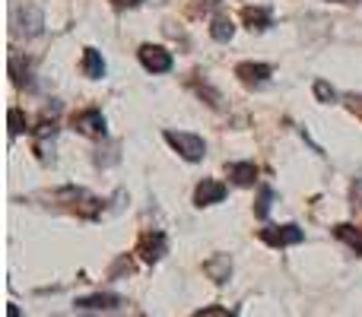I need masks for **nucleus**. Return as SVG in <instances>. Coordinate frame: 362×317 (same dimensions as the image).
<instances>
[{"mask_svg":"<svg viewBox=\"0 0 362 317\" xmlns=\"http://www.w3.org/2000/svg\"><path fill=\"white\" fill-rule=\"evenodd\" d=\"M137 57L150 73H169L172 70V51H165L163 44H140Z\"/></svg>","mask_w":362,"mask_h":317,"instance_id":"0eeeda50","label":"nucleus"},{"mask_svg":"<svg viewBox=\"0 0 362 317\" xmlns=\"http://www.w3.org/2000/svg\"><path fill=\"white\" fill-rule=\"evenodd\" d=\"M223 200H226V184L223 181L204 178L197 187H194V203L197 206H213V203H223Z\"/></svg>","mask_w":362,"mask_h":317,"instance_id":"9d476101","label":"nucleus"},{"mask_svg":"<svg viewBox=\"0 0 362 317\" xmlns=\"http://www.w3.org/2000/svg\"><path fill=\"white\" fill-rule=\"evenodd\" d=\"M45 25V16L35 4H25V6H16L13 10V35L19 38H35Z\"/></svg>","mask_w":362,"mask_h":317,"instance_id":"7ed1b4c3","label":"nucleus"},{"mask_svg":"<svg viewBox=\"0 0 362 317\" xmlns=\"http://www.w3.org/2000/svg\"><path fill=\"white\" fill-rule=\"evenodd\" d=\"M191 317H235L229 311V308H223V305H210V308H200V311H194Z\"/></svg>","mask_w":362,"mask_h":317,"instance_id":"5701e85b","label":"nucleus"},{"mask_svg":"<svg viewBox=\"0 0 362 317\" xmlns=\"http://www.w3.org/2000/svg\"><path fill=\"white\" fill-rule=\"evenodd\" d=\"M315 95H318V102H325V105H334V102H337V89L325 80L315 83Z\"/></svg>","mask_w":362,"mask_h":317,"instance_id":"aec40b11","label":"nucleus"},{"mask_svg":"<svg viewBox=\"0 0 362 317\" xmlns=\"http://www.w3.org/2000/svg\"><path fill=\"white\" fill-rule=\"evenodd\" d=\"M57 203H67V210L74 213V216L80 219H89V222H95V219L102 216V210H105V203H102L99 197H93L89 191H83V187H61V191L54 193Z\"/></svg>","mask_w":362,"mask_h":317,"instance_id":"f257e3e1","label":"nucleus"},{"mask_svg":"<svg viewBox=\"0 0 362 317\" xmlns=\"http://www.w3.org/2000/svg\"><path fill=\"white\" fill-rule=\"evenodd\" d=\"M346 108H350L353 114H356V118L362 121V95H356V92H350L346 95Z\"/></svg>","mask_w":362,"mask_h":317,"instance_id":"393cba45","label":"nucleus"},{"mask_svg":"<svg viewBox=\"0 0 362 317\" xmlns=\"http://www.w3.org/2000/svg\"><path fill=\"white\" fill-rule=\"evenodd\" d=\"M121 305H124V299L115 292H95V295H86V299H76L80 311H115Z\"/></svg>","mask_w":362,"mask_h":317,"instance_id":"9b49d317","label":"nucleus"},{"mask_svg":"<svg viewBox=\"0 0 362 317\" xmlns=\"http://www.w3.org/2000/svg\"><path fill=\"white\" fill-rule=\"evenodd\" d=\"M257 238H261L264 244H270V248H289V244L305 241V232L296 222H286V225H267V229L257 232Z\"/></svg>","mask_w":362,"mask_h":317,"instance_id":"20e7f679","label":"nucleus"},{"mask_svg":"<svg viewBox=\"0 0 362 317\" xmlns=\"http://www.w3.org/2000/svg\"><path fill=\"white\" fill-rule=\"evenodd\" d=\"M270 200H274V191H270V187H261V197H257V206H255V216L257 219H267Z\"/></svg>","mask_w":362,"mask_h":317,"instance_id":"412c9836","label":"nucleus"},{"mask_svg":"<svg viewBox=\"0 0 362 317\" xmlns=\"http://www.w3.org/2000/svg\"><path fill=\"white\" fill-rule=\"evenodd\" d=\"M210 35L213 42H232V35H235V23H232L229 16H216L210 25Z\"/></svg>","mask_w":362,"mask_h":317,"instance_id":"a211bd4d","label":"nucleus"},{"mask_svg":"<svg viewBox=\"0 0 362 317\" xmlns=\"http://www.w3.org/2000/svg\"><path fill=\"white\" fill-rule=\"evenodd\" d=\"M204 273L210 276L213 282H219V286H223V282L232 276V257L229 254H213L210 261L204 263Z\"/></svg>","mask_w":362,"mask_h":317,"instance_id":"f8f14e48","label":"nucleus"},{"mask_svg":"<svg viewBox=\"0 0 362 317\" xmlns=\"http://www.w3.org/2000/svg\"><path fill=\"white\" fill-rule=\"evenodd\" d=\"M165 143L187 162H200L206 156V143L197 133H185V131H165Z\"/></svg>","mask_w":362,"mask_h":317,"instance_id":"f03ea898","label":"nucleus"},{"mask_svg":"<svg viewBox=\"0 0 362 317\" xmlns=\"http://www.w3.org/2000/svg\"><path fill=\"white\" fill-rule=\"evenodd\" d=\"M80 70H83V76H89V80H102V76H105V57H102L95 48H86L83 51Z\"/></svg>","mask_w":362,"mask_h":317,"instance_id":"4468645a","label":"nucleus"},{"mask_svg":"<svg viewBox=\"0 0 362 317\" xmlns=\"http://www.w3.org/2000/svg\"><path fill=\"white\" fill-rule=\"evenodd\" d=\"M54 137H57V121L45 114V118L32 127V143H35V152L42 162H48V146L54 143Z\"/></svg>","mask_w":362,"mask_h":317,"instance_id":"1a4fd4ad","label":"nucleus"},{"mask_svg":"<svg viewBox=\"0 0 362 317\" xmlns=\"http://www.w3.org/2000/svg\"><path fill=\"white\" fill-rule=\"evenodd\" d=\"M10 76H13V83H16L19 89L32 86V67H29V61L23 64V57H19L16 51L10 54Z\"/></svg>","mask_w":362,"mask_h":317,"instance_id":"dca6fc26","label":"nucleus"},{"mask_svg":"<svg viewBox=\"0 0 362 317\" xmlns=\"http://www.w3.org/2000/svg\"><path fill=\"white\" fill-rule=\"evenodd\" d=\"M6 121H10V137H19V133L25 131V118H23V112H19V108H10Z\"/></svg>","mask_w":362,"mask_h":317,"instance_id":"4be33fe9","label":"nucleus"},{"mask_svg":"<svg viewBox=\"0 0 362 317\" xmlns=\"http://www.w3.org/2000/svg\"><path fill=\"white\" fill-rule=\"evenodd\" d=\"M10 317H19V308L16 305H10Z\"/></svg>","mask_w":362,"mask_h":317,"instance_id":"bb28decb","label":"nucleus"},{"mask_svg":"<svg viewBox=\"0 0 362 317\" xmlns=\"http://www.w3.org/2000/svg\"><path fill=\"white\" fill-rule=\"evenodd\" d=\"M242 23L248 25L251 32H264V29H270L274 16H270L267 6H245V10H242Z\"/></svg>","mask_w":362,"mask_h":317,"instance_id":"ddd939ff","label":"nucleus"},{"mask_svg":"<svg viewBox=\"0 0 362 317\" xmlns=\"http://www.w3.org/2000/svg\"><path fill=\"white\" fill-rule=\"evenodd\" d=\"M270 73H274V70H270L267 64H255V61H245V64H238V67H235L238 83H242V86H248V89L267 86V83H270Z\"/></svg>","mask_w":362,"mask_h":317,"instance_id":"6e6552de","label":"nucleus"},{"mask_svg":"<svg viewBox=\"0 0 362 317\" xmlns=\"http://www.w3.org/2000/svg\"><path fill=\"white\" fill-rule=\"evenodd\" d=\"M334 235L340 238V241H346L353 251L362 257V229H356V225H334Z\"/></svg>","mask_w":362,"mask_h":317,"instance_id":"f3484780","label":"nucleus"},{"mask_svg":"<svg viewBox=\"0 0 362 317\" xmlns=\"http://www.w3.org/2000/svg\"><path fill=\"white\" fill-rule=\"evenodd\" d=\"M226 172H229V178L235 181L238 187H251L257 181V165L255 162H232V165H226Z\"/></svg>","mask_w":362,"mask_h":317,"instance_id":"2eb2a0df","label":"nucleus"},{"mask_svg":"<svg viewBox=\"0 0 362 317\" xmlns=\"http://www.w3.org/2000/svg\"><path fill=\"white\" fill-rule=\"evenodd\" d=\"M219 4H223V0H194V4L187 6V16H191V19H200V16H206V13L216 10Z\"/></svg>","mask_w":362,"mask_h":317,"instance_id":"6ab92c4d","label":"nucleus"},{"mask_svg":"<svg viewBox=\"0 0 362 317\" xmlns=\"http://www.w3.org/2000/svg\"><path fill=\"white\" fill-rule=\"evenodd\" d=\"M144 0H112V6H118V10H134V6H140Z\"/></svg>","mask_w":362,"mask_h":317,"instance_id":"a878e982","label":"nucleus"},{"mask_svg":"<svg viewBox=\"0 0 362 317\" xmlns=\"http://www.w3.org/2000/svg\"><path fill=\"white\" fill-rule=\"evenodd\" d=\"M169 251V241H165V235L159 229H146L144 235H140L137 241V254L144 257L146 263H159L163 261V254Z\"/></svg>","mask_w":362,"mask_h":317,"instance_id":"423d86ee","label":"nucleus"},{"mask_svg":"<svg viewBox=\"0 0 362 317\" xmlns=\"http://www.w3.org/2000/svg\"><path fill=\"white\" fill-rule=\"evenodd\" d=\"M70 124H74L76 133H83V137H89V140L105 137V114H102L99 108H83V112H76L74 118H70Z\"/></svg>","mask_w":362,"mask_h":317,"instance_id":"39448f33","label":"nucleus"},{"mask_svg":"<svg viewBox=\"0 0 362 317\" xmlns=\"http://www.w3.org/2000/svg\"><path fill=\"white\" fill-rule=\"evenodd\" d=\"M334 4H356V0H334Z\"/></svg>","mask_w":362,"mask_h":317,"instance_id":"cd10ccee","label":"nucleus"},{"mask_svg":"<svg viewBox=\"0 0 362 317\" xmlns=\"http://www.w3.org/2000/svg\"><path fill=\"white\" fill-rule=\"evenodd\" d=\"M121 273H134V263H131V257H118V263H115L112 270H108V276H121Z\"/></svg>","mask_w":362,"mask_h":317,"instance_id":"b1692460","label":"nucleus"}]
</instances>
